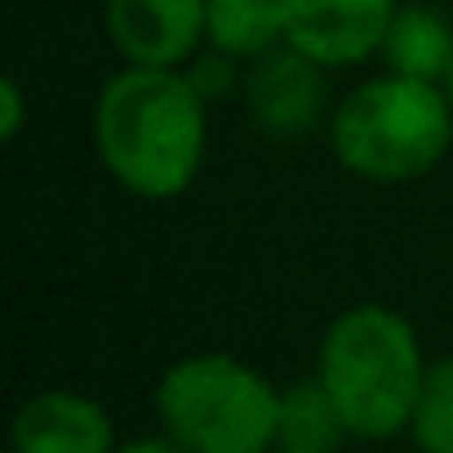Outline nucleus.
<instances>
[{
    "label": "nucleus",
    "mask_w": 453,
    "mask_h": 453,
    "mask_svg": "<svg viewBox=\"0 0 453 453\" xmlns=\"http://www.w3.org/2000/svg\"><path fill=\"white\" fill-rule=\"evenodd\" d=\"M14 453H116V422L111 413L72 387L36 391L19 404L10 426Z\"/></svg>",
    "instance_id": "nucleus-8"
},
{
    "label": "nucleus",
    "mask_w": 453,
    "mask_h": 453,
    "mask_svg": "<svg viewBox=\"0 0 453 453\" xmlns=\"http://www.w3.org/2000/svg\"><path fill=\"white\" fill-rule=\"evenodd\" d=\"M116 453H191V449H182L178 440H169L165 431L160 435H142V440H125Z\"/></svg>",
    "instance_id": "nucleus-15"
},
{
    "label": "nucleus",
    "mask_w": 453,
    "mask_h": 453,
    "mask_svg": "<svg viewBox=\"0 0 453 453\" xmlns=\"http://www.w3.org/2000/svg\"><path fill=\"white\" fill-rule=\"evenodd\" d=\"M289 41L285 27V0H204V45L254 63Z\"/></svg>",
    "instance_id": "nucleus-10"
},
{
    "label": "nucleus",
    "mask_w": 453,
    "mask_h": 453,
    "mask_svg": "<svg viewBox=\"0 0 453 453\" xmlns=\"http://www.w3.org/2000/svg\"><path fill=\"white\" fill-rule=\"evenodd\" d=\"M23 120H27L23 85L14 76H5V81H0V142H14L23 134Z\"/></svg>",
    "instance_id": "nucleus-14"
},
{
    "label": "nucleus",
    "mask_w": 453,
    "mask_h": 453,
    "mask_svg": "<svg viewBox=\"0 0 453 453\" xmlns=\"http://www.w3.org/2000/svg\"><path fill=\"white\" fill-rule=\"evenodd\" d=\"M182 72L191 76V85L200 89V98H204V103H218V98L232 94L236 85H245L241 63H236V58H226V54H218V50L196 54V58H191V67H182Z\"/></svg>",
    "instance_id": "nucleus-13"
},
{
    "label": "nucleus",
    "mask_w": 453,
    "mask_h": 453,
    "mask_svg": "<svg viewBox=\"0 0 453 453\" xmlns=\"http://www.w3.org/2000/svg\"><path fill=\"white\" fill-rule=\"evenodd\" d=\"M400 0H285L289 45L320 67H356L382 54Z\"/></svg>",
    "instance_id": "nucleus-6"
},
{
    "label": "nucleus",
    "mask_w": 453,
    "mask_h": 453,
    "mask_svg": "<svg viewBox=\"0 0 453 453\" xmlns=\"http://www.w3.org/2000/svg\"><path fill=\"white\" fill-rule=\"evenodd\" d=\"M156 418L191 453H276L280 387L241 356L196 351L156 382Z\"/></svg>",
    "instance_id": "nucleus-4"
},
{
    "label": "nucleus",
    "mask_w": 453,
    "mask_h": 453,
    "mask_svg": "<svg viewBox=\"0 0 453 453\" xmlns=\"http://www.w3.org/2000/svg\"><path fill=\"white\" fill-rule=\"evenodd\" d=\"M98 165L138 200L182 196L209 151V103L182 67H120L89 116Z\"/></svg>",
    "instance_id": "nucleus-1"
},
{
    "label": "nucleus",
    "mask_w": 453,
    "mask_h": 453,
    "mask_svg": "<svg viewBox=\"0 0 453 453\" xmlns=\"http://www.w3.org/2000/svg\"><path fill=\"white\" fill-rule=\"evenodd\" d=\"M329 67H320L311 54L294 50L289 41L263 58L250 63L245 72V111L250 120L276 138V142H298L307 138L320 120H329Z\"/></svg>",
    "instance_id": "nucleus-5"
},
{
    "label": "nucleus",
    "mask_w": 453,
    "mask_h": 453,
    "mask_svg": "<svg viewBox=\"0 0 453 453\" xmlns=\"http://www.w3.org/2000/svg\"><path fill=\"white\" fill-rule=\"evenodd\" d=\"M316 378L342 409L351 440H391L409 431L426 356L404 311L356 303L329 320L316 351Z\"/></svg>",
    "instance_id": "nucleus-2"
},
{
    "label": "nucleus",
    "mask_w": 453,
    "mask_h": 453,
    "mask_svg": "<svg viewBox=\"0 0 453 453\" xmlns=\"http://www.w3.org/2000/svg\"><path fill=\"white\" fill-rule=\"evenodd\" d=\"M409 435L418 453H453V351L426 365V378L409 418Z\"/></svg>",
    "instance_id": "nucleus-12"
},
{
    "label": "nucleus",
    "mask_w": 453,
    "mask_h": 453,
    "mask_svg": "<svg viewBox=\"0 0 453 453\" xmlns=\"http://www.w3.org/2000/svg\"><path fill=\"white\" fill-rule=\"evenodd\" d=\"M5 453H14V449H5Z\"/></svg>",
    "instance_id": "nucleus-18"
},
{
    "label": "nucleus",
    "mask_w": 453,
    "mask_h": 453,
    "mask_svg": "<svg viewBox=\"0 0 453 453\" xmlns=\"http://www.w3.org/2000/svg\"><path fill=\"white\" fill-rule=\"evenodd\" d=\"M276 453H289V449H276Z\"/></svg>",
    "instance_id": "nucleus-17"
},
{
    "label": "nucleus",
    "mask_w": 453,
    "mask_h": 453,
    "mask_svg": "<svg viewBox=\"0 0 453 453\" xmlns=\"http://www.w3.org/2000/svg\"><path fill=\"white\" fill-rule=\"evenodd\" d=\"M329 147L360 182H418L440 169L453 147V103L444 85L382 72L334 103Z\"/></svg>",
    "instance_id": "nucleus-3"
},
{
    "label": "nucleus",
    "mask_w": 453,
    "mask_h": 453,
    "mask_svg": "<svg viewBox=\"0 0 453 453\" xmlns=\"http://www.w3.org/2000/svg\"><path fill=\"white\" fill-rule=\"evenodd\" d=\"M444 94H449V103H453V67H449V76H444Z\"/></svg>",
    "instance_id": "nucleus-16"
},
{
    "label": "nucleus",
    "mask_w": 453,
    "mask_h": 453,
    "mask_svg": "<svg viewBox=\"0 0 453 453\" xmlns=\"http://www.w3.org/2000/svg\"><path fill=\"white\" fill-rule=\"evenodd\" d=\"M103 27L129 67H187L204 45V0H103Z\"/></svg>",
    "instance_id": "nucleus-7"
},
{
    "label": "nucleus",
    "mask_w": 453,
    "mask_h": 453,
    "mask_svg": "<svg viewBox=\"0 0 453 453\" xmlns=\"http://www.w3.org/2000/svg\"><path fill=\"white\" fill-rule=\"evenodd\" d=\"M342 440H351L342 409L334 404L329 387L320 378H298L280 387V431L276 449L289 453H338Z\"/></svg>",
    "instance_id": "nucleus-11"
},
{
    "label": "nucleus",
    "mask_w": 453,
    "mask_h": 453,
    "mask_svg": "<svg viewBox=\"0 0 453 453\" xmlns=\"http://www.w3.org/2000/svg\"><path fill=\"white\" fill-rule=\"evenodd\" d=\"M378 58L395 76L444 85V76L453 67V23L435 5H400Z\"/></svg>",
    "instance_id": "nucleus-9"
}]
</instances>
